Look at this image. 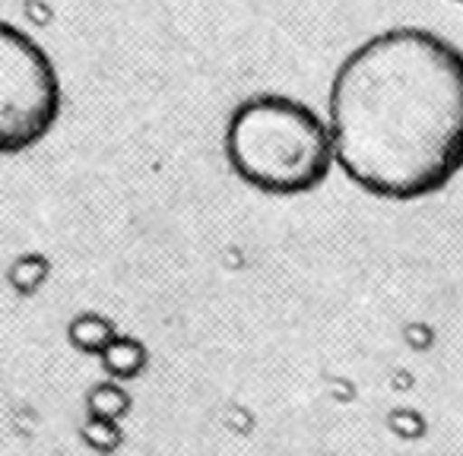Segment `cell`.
<instances>
[{
  "label": "cell",
  "mask_w": 463,
  "mask_h": 456,
  "mask_svg": "<svg viewBox=\"0 0 463 456\" xmlns=\"http://www.w3.org/2000/svg\"><path fill=\"white\" fill-rule=\"evenodd\" d=\"M61 117V79L48 51L0 20V155L39 146Z\"/></svg>",
  "instance_id": "3"
},
{
  "label": "cell",
  "mask_w": 463,
  "mask_h": 456,
  "mask_svg": "<svg viewBox=\"0 0 463 456\" xmlns=\"http://www.w3.org/2000/svg\"><path fill=\"white\" fill-rule=\"evenodd\" d=\"M225 155L245 184L270 197L308 193L334 168L330 127L315 108L289 96H251L232 111Z\"/></svg>",
  "instance_id": "2"
},
{
  "label": "cell",
  "mask_w": 463,
  "mask_h": 456,
  "mask_svg": "<svg viewBox=\"0 0 463 456\" xmlns=\"http://www.w3.org/2000/svg\"><path fill=\"white\" fill-rule=\"evenodd\" d=\"M334 162L381 200H422L463 168V51L429 29H387L330 86Z\"/></svg>",
  "instance_id": "1"
}]
</instances>
